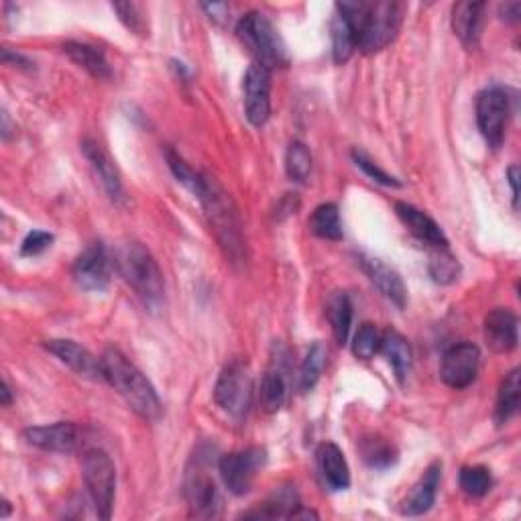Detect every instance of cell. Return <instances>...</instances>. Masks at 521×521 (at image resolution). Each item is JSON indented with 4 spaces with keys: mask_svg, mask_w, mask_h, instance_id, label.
<instances>
[{
    "mask_svg": "<svg viewBox=\"0 0 521 521\" xmlns=\"http://www.w3.org/2000/svg\"><path fill=\"white\" fill-rule=\"evenodd\" d=\"M245 114L253 127H263L271 117V70L251 64L243 80Z\"/></svg>",
    "mask_w": 521,
    "mask_h": 521,
    "instance_id": "4fadbf2b",
    "label": "cell"
},
{
    "mask_svg": "<svg viewBox=\"0 0 521 521\" xmlns=\"http://www.w3.org/2000/svg\"><path fill=\"white\" fill-rule=\"evenodd\" d=\"M9 129H11V119H9V112L5 110L3 112V139L5 141H9V133H11Z\"/></svg>",
    "mask_w": 521,
    "mask_h": 521,
    "instance_id": "f6af8a7d",
    "label": "cell"
},
{
    "mask_svg": "<svg viewBox=\"0 0 521 521\" xmlns=\"http://www.w3.org/2000/svg\"><path fill=\"white\" fill-rule=\"evenodd\" d=\"M481 367V351L473 342H458L444 353L440 365L442 381L452 389H467L475 383Z\"/></svg>",
    "mask_w": 521,
    "mask_h": 521,
    "instance_id": "8fae6325",
    "label": "cell"
},
{
    "mask_svg": "<svg viewBox=\"0 0 521 521\" xmlns=\"http://www.w3.org/2000/svg\"><path fill=\"white\" fill-rule=\"evenodd\" d=\"M253 399V377L249 365L241 359L230 361L218 375L214 385V401L218 408L235 420L249 414Z\"/></svg>",
    "mask_w": 521,
    "mask_h": 521,
    "instance_id": "52a82bcc",
    "label": "cell"
},
{
    "mask_svg": "<svg viewBox=\"0 0 521 521\" xmlns=\"http://www.w3.org/2000/svg\"><path fill=\"white\" fill-rule=\"evenodd\" d=\"M326 359H328L326 346L322 342H314L306 353V359L302 361L300 375H298V389L302 393H308L316 387V383L320 381V375L326 367Z\"/></svg>",
    "mask_w": 521,
    "mask_h": 521,
    "instance_id": "4dcf8cb0",
    "label": "cell"
},
{
    "mask_svg": "<svg viewBox=\"0 0 521 521\" xmlns=\"http://www.w3.org/2000/svg\"><path fill=\"white\" fill-rule=\"evenodd\" d=\"M353 161L357 163V167H361L365 171V176H369L373 182L381 184V186H387V188H399L401 182L393 176H389V173L385 169H381L367 153L355 149L353 151Z\"/></svg>",
    "mask_w": 521,
    "mask_h": 521,
    "instance_id": "74e56055",
    "label": "cell"
},
{
    "mask_svg": "<svg viewBox=\"0 0 521 521\" xmlns=\"http://www.w3.org/2000/svg\"><path fill=\"white\" fill-rule=\"evenodd\" d=\"M25 440L45 452L70 454L78 448V428L72 422H57L51 426H33L23 432Z\"/></svg>",
    "mask_w": 521,
    "mask_h": 521,
    "instance_id": "e0dca14e",
    "label": "cell"
},
{
    "mask_svg": "<svg viewBox=\"0 0 521 521\" xmlns=\"http://www.w3.org/2000/svg\"><path fill=\"white\" fill-rule=\"evenodd\" d=\"M112 265L108 259V253L102 245H92L86 249L74 263L72 275L84 292H104L110 283Z\"/></svg>",
    "mask_w": 521,
    "mask_h": 521,
    "instance_id": "5bb4252c",
    "label": "cell"
},
{
    "mask_svg": "<svg viewBox=\"0 0 521 521\" xmlns=\"http://www.w3.org/2000/svg\"><path fill=\"white\" fill-rule=\"evenodd\" d=\"M519 369H513L505 379L501 381L497 403H495V424L505 426L519 410V397H521V381H519Z\"/></svg>",
    "mask_w": 521,
    "mask_h": 521,
    "instance_id": "4316f807",
    "label": "cell"
},
{
    "mask_svg": "<svg viewBox=\"0 0 521 521\" xmlns=\"http://www.w3.org/2000/svg\"><path fill=\"white\" fill-rule=\"evenodd\" d=\"M379 346H381V334H379L377 326L365 322L353 340L355 357L361 361H371L379 353Z\"/></svg>",
    "mask_w": 521,
    "mask_h": 521,
    "instance_id": "8d00e7d4",
    "label": "cell"
},
{
    "mask_svg": "<svg viewBox=\"0 0 521 521\" xmlns=\"http://www.w3.org/2000/svg\"><path fill=\"white\" fill-rule=\"evenodd\" d=\"M82 153L88 159L90 167L94 169L96 178L100 180L106 196L114 202V204H125V188H123V180L119 167L114 165V161L110 159V155L94 141L86 139L82 143Z\"/></svg>",
    "mask_w": 521,
    "mask_h": 521,
    "instance_id": "9a60e30c",
    "label": "cell"
},
{
    "mask_svg": "<svg viewBox=\"0 0 521 521\" xmlns=\"http://www.w3.org/2000/svg\"><path fill=\"white\" fill-rule=\"evenodd\" d=\"M507 180H509V186H511L513 206L517 208V200H519V190H517V184H519V167H517V165H511V167H509V171H507Z\"/></svg>",
    "mask_w": 521,
    "mask_h": 521,
    "instance_id": "b9f144b4",
    "label": "cell"
},
{
    "mask_svg": "<svg viewBox=\"0 0 521 521\" xmlns=\"http://www.w3.org/2000/svg\"><path fill=\"white\" fill-rule=\"evenodd\" d=\"M196 198L204 206L210 230L214 233V239L222 249L224 257L233 265L245 263L247 247L243 237V224L230 194L212 176L204 173L202 190Z\"/></svg>",
    "mask_w": 521,
    "mask_h": 521,
    "instance_id": "7a4b0ae2",
    "label": "cell"
},
{
    "mask_svg": "<svg viewBox=\"0 0 521 521\" xmlns=\"http://www.w3.org/2000/svg\"><path fill=\"white\" fill-rule=\"evenodd\" d=\"M267 452L263 448H247L239 452H230L220 456L218 473L222 477L224 487L241 497L253 489L257 473L265 467Z\"/></svg>",
    "mask_w": 521,
    "mask_h": 521,
    "instance_id": "30bf717a",
    "label": "cell"
},
{
    "mask_svg": "<svg viewBox=\"0 0 521 521\" xmlns=\"http://www.w3.org/2000/svg\"><path fill=\"white\" fill-rule=\"evenodd\" d=\"M493 487V477L487 467H465L460 471V489L473 499L485 497Z\"/></svg>",
    "mask_w": 521,
    "mask_h": 521,
    "instance_id": "e575fe53",
    "label": "cell"
},
{
    "mask_svg": "<svg viewBox=\"0 0 521 521\" xmlns=\"http://www.w3.org/2000/svg\"><path fill=\"white\" fill-rule=\"evenodd\" d=\"M45 349L60 359L64 365H68L74 373H78L80 377L92 379V381H100L102 377V365L100 359H96L90 351H86L84 346H80L74 340H66V338H57V340H47Z\"/></svg>",
    "mask_w": 521,
    "mask_h": 521,
    "instance_id": "2e32d148",
    "label": "cell"
},
{
    "mask_svg": "<svg viewBox=\"0 0 521 521\" xmlns=\"http://www.w3.org/2000/svg\"><path fill=\"white\" fill-rule=\"evenodd\" d=\"M208 454L210 450L206 454L196 450L184 477V497L188 501L192 515L196 517H218L222 509V497L218 493L214 479L208 473L210 469V460L206 458Z\"/></svg>",
    "mask_w": 521,
    "mask_h": 521,
    "instance_id": "ba28073f",
    "label": "cell"
},
{
    "mask_svg": "<svg viewBox=\"0 0 521 521\" xmlns=\"http://www.w3.org/2000/svg\"><path fill=\"white\" fill-rule=\"evenodd\" d=\"M53 243V235L45 233V230H33L29 233L21 245V255L23 257H35L41 255L43 251H47Z\"/></svg>",
    "mask_w": 521,
    "mask_h": 521,
    "instance_id": "ab89813d",
    "label": "cell"
},
{
    "mask_svg": "<svg viewBox=\"0 0 521 521\" xmlns=\"http://www.w3.org/2000/svg\"><path fill=\"white\" fill-rule=\"evenodd\" d=\"M485 9H487L485 3H456L452 7L454 35L467 49H477L481 43Z\"/></svg>",
    "mask_w": 521,
    "mask_h": 521,
    "instance_id": "44dd1931",
    "label": "cell"
},
{
    "mask_svg": "<svg viewBox=\"0 0 521 521\" xmlns=\"http://www.w3.org/2000/svg\"><path fill=\"white\" fill-rule=\"evenodd\" d=\"M82 477L96 515L100 519H110L114 493H117V469H114L112 458L100 448L88 450L82 458Z\"/></svg>",
    "mask_w": 521,
    "mask_h": 521,
    "instance_id": "8992f818",
    "label": "cell"
},
{
    "mask_svg": "<svg viewBox=\"0 0 521 521\" xmlns=\"http://www.w3.org/2000/svg\"><path fill=\"white\" fill-rule=\"evenodd\" d=\"M64 53L70 57V60L80 66L82 70H86L92 78L96 80H110L112 70L108 66L106 55L90 45V43H82V41H66L64 43Z\"/></svg>",
    "mask_w": 521,
    "mask_h": 521,
    "instance_id": "d4e9b609",
    "label": "cell"
},
{
    "mask_svg": "<svg viewBox=\"0 0 521 521\" xmlns=\"http://www.w3.org/2000/svg\"><path fill=\"white\" fill-rule=\"evenodd\" d=\"M310 230L320 237V239H326V241H340L344 235H342V222H340V214H338V208L336 204H320L312 216H310V222H308Z\"/></svg>",
    "mask_w": 521,
    "mask_h": 521,
    "instance_id": "f546056e",
    "label": "cell"
},
{
    "mask_svg": "<svg viewBox=\"0 0 521 521\" xmlns=\"http://www.w3.org/2000/svg\"><path fill=\"white\" fill-rule=\"evenodd\" d=\"M300 507V497L294 487H279L257 511L245 517H287L292 519L294 511Z\"/></svg>",
    "mask_w": 521,
    "mask_h": 521,
    "instance_id": "f1b7e54d",
    "label": "cell"
},
{
    "mask_svg": "<svg viewBox=\"0 0 521 521\" xmlns=\"http://www.w3.org/2000/svg\"><path fill=\"white\" fill-rule=\"evenodd\" d=\"M440 479H442V462H434V465L428 467L424 477L414 485L410 495L401 501V509H399L401 515L418 517L428 513L436 503Z\"/></svg>",
    "mask_w": 521,
    "mask_h": 521,
    "instance_id": "7402d4cb",
    "label": "cell"
},
{
    "mask_svg": "<svg viewBox=\"0 0 521 521\" xmlns=\"http://www.w3.org/2000/svg\"><path fill=\"white\" fill-rule=\"evenodd\" d=\"M428 271L436 283L448 285L458 279V259L448 249H434Z\"/></svg>",
    "mask_w": 521,
    "mask_h": 521,
    "instance_id": "d590c367",
    "label": "cell"
},
{
    "mask_svg": "<svg viewBox=\"0 0 521 521\" xmlns=\"http://www.w3.org/2000/svg\"><path fill=\"white\" fill-rule=\"evenodd\" d=\"M330 37H332V60L334 64L342 66L353 57L357 49V35L353 25L349 23L342 13L336 11L332 23H330Z\"/></svg>",
    "mask_w": 521,
    "mask_h": 521,
    "instance_id": "484cf974",
    "label": "cell"
},
{
    "mask_svg": "<svg viewBox=\"0 0 521 521\" xmlns=\"http://www.w3.org/2000/svg\"><path fill=\"white\" fill-rule=\"evenodd\" d=\"M202 9H204V11L210 15V19H214V21L224 19L220 13H226V11H228L226 5H216V3H212V5H202Z\"/></svg>",
    "mask_w": 521,
    "mask_h": 521,
    "instance_id": "7bdbcfd3",
    "label": "cell"
},
{
    "mask_svg": "<svg viewBox=\"0 0 521 521\" xmlns=\"http://www.w3.org/2000/svg\"><path fill=\"white\" fill-rule=\"evenodd\" d=\"M117 267L147 308L157 310L163 304V273L149 249H145L141 243H127L117 255Z\"/></svg>",
    "mask_w": 521,
    "mask_h": 521,
    "instance_id": "277c9868",
    "label": "cell"
},
{
    "mask_svg": "<svg viewBox=\"0 0 521 521\" xmlns=\"http://www.w3.org/2000/svg\"><path fill=\"white\" fill-rule=\"evenodd\" d=\"M485 340L493 353H511L519 342L517 316L507 308H495L489 312L485 318Z\"/></svg>",
    "mask_w": 521,
    "mask_h": 521,
    "instance_id": "ffe728a7",
    "label": "cell"
},
{
    "mask_svg": "<svg viewBox=\"0 0 521 521\" xmlns=\"http://www.w3.org/2000/svg\"><path fill=\"white\" fill-rule=\"evenodd\" d=\"M287 389H289V353L281 342H275L271 349L269 367L259 387L261 408L267 414L279 412L287 399Z\"/></svg>",
    "mask_w": 521,
    "mask_h": 521,
    "instance_id": "7c38bea8",
    "label": "cell"
},
{
    "mask_svg": "<svg viewBox=\"0 0 521 521\" xmlns=\"http://www.w3.org/2000/svg\"><path fill=\"white\" fill-rule=\"evenodd\" d=\"M511 114V98L505 88L491 86L477 96V125L491 149H499L505 139Z\"/></svg>",
    "mask_w": 521,
    "mask_h": 521,
    "instance_id": "9c48e42d",
    "label": "cell"
},
{
    "mask_svg": "<svg viewBox=\"0 0 521 521\" xmlns=\"http://www.w3.org/2000/svg\"><path fill=\"white\" fill-rule=\"evenodd\" d=\"M355 29L357 49L365 55L379 53L399 33L401 5L397 3H338L334 7Z\"/></svg>",
    "mask_w": 521,
    "mask_h": 521,
    "instance_id": "3957f363",
    "label": "cell"
},
{
    "mask_svg": "<svg viewBox=\"0 0 521 521\" xmlns=\"http://www.w3.org/2000/svg\"><path fill=\"white\" fill-rule=\"evenodd\" d=\"M379 353H383V357L391 365L397 381L403 385L405 377L410 375V369H412V346H410V342L405 340L397 330H387L385 334H381Z\"/></svg>",
    "mask_w": 521,
    "mask_h": 521,
    "instance_id": "cb8c5ba5",
    "label": "cell"
},
{
    "mask_svg": "<svg viewBox=\"0 0 521 521\" xmlns=\"http://www.w3.org/2000/svg\"><path fill=\"white\" fill-rule=\"evenodd\" d=\"M100 365L104 381L127 401L139 418L157 422L163 416V405L155 387L119 349H106L100 357Z\"/></svg>",
    "mask_w": 521,
    "mask_h": 521,
    "instance_id": "6da1fadb",
    "label": "cell"
},
{
    "mask_svg": "<svg viewBox=\"0 0 521 521\" xmlns=\"http://www.w3.org/2000/svg\"><path fill=\"white\" fill-rule=\"evenodd\" d=\"M165 159H167V165H169L171 173H173V176H176V180H178L182 186H186L194 196H198L200 190H202L204 173L194 171L173 149H167V151H165Z\"/></svg>",
    "mask_w": 521,
    "mask_h": 521,
    "instance_id": "836d02e7",
    "label": "cell"
},
{
    "mask_svg": "<svg viewBox=\"0 0 521 521\" xmlns=\"http://www.w3.org/2000/svg\"><path fill=\"white\" fill-rule=\"evenodd\" d=\"M285 171L292 182L304 184L312 173V153L306 143L292 141L285 153Z\"/></svg>",
    "mask_w": 521,
    "mask_h": 521,
    "instance_id": "1f68e13d",
    "label": "cell"
},
{
    "mask_svg": "<svg viewBox=\"0 0 521 521\" xmlns=\"http://www.w3.org/2000/svg\"><path fill=\"white\" fill-rule=\"evenodd\" d=\"M361 454H363L365 465L375 471L389 469L397 462V450L393 448V444H389L387 440L377 438V436L363 440Z\"/></svg>",
    "mask_w": 521,
    "mask_h": 521,
    "instance_id": "d6a6232c",
    "label": "cell"
},
{
    "mask_svg": "<svg viewBox=\"0 0 521 521\" xmlns=\"http://www.w3.org/2000/svg\"><path fill=\"white\" fill-rule=\"evenodd\" d=\"M499 15L507 23H517L521 17V5L519 3H505L499 7Z\"/></svg>",
    "mask_w": 521,
    "mask_h": 521,
    "instance_id": "60d3db41",
    "label": "cell"
},
{
    "mask_svg": "<svg viewBox=\"0 0 521 521\" xmlns=\"http://www.w3.org/2000/svg\"><path fill=\"white\" fill-rule=\"evenodd\" d=\"M326 316L330 320L332 334H334L336 342L338 344L349 342V334H351V326H353V304H351V298L346 296L344 292L334 294L330 298L328 306H326Z\"/></svg>",
    "mask_w": 521,
    "mask_h": 521,
    "instance_id": "83f0119b",
    "label": "cell"
},
{
    "mask_svg": "<svg viewBox=\"0 0 521 521\" xmlns=\"http://www.w3.org/2000/svg\"><path fill=\"white\" fill-rule=\"evenodd\" d=\"M11 387H9V381L5 379L3 381V405H5V408H9V405H11Z\"/></svg>",
    "mask_w": 521,
    "mask_h": 521,
    "instance_id": "ee69618b",
    "label": "cell"
},
{
    "mask_svg": "<svg viewBox=\"0 0 521 521\" xmlns=\"http://www.w3.org/2000/svg\"><path fill=\"white\" fill-rule=\"evenodd\" d=\"M359 263H361V269L371 279V283L391 304H395L399 310L405 308V302H408V289H405V283L395 269H391L383 261H379L375 257H367V255H359Z\"/></svg>",
    "mask_w": 521,
    "mask_h": 521,
    "instance_id": "ac0fdd59",
    "label": "cell"
},
{
    "mask_svg": "<svg viewBox=\"0 0 521 521\" xmlns=\"http://www.w3.org/2000/svg\"><path fill=\"white\" fill-rule=\"evenodd\" d=\"M395 212H397L399 220L405 226H408V230L418 241L426 243L432 249H448V239L444 235V230L424 210H420V208H416L412 204L397 202L395 204Z\"/></svg>",
    "mask_w": 521,
    "mask_h": 521,
    "instance_id": "d6986e66",
    "label": "cell"
},
{
    "mask_svg": "<svg viewBox=\"0 0 521 521\" xmlns=\"http://www.w3.org/2000/svg\"><path fill=\"white\" fill-rule=\"evenodd\" d=\"M318 471L332 491H346L351 487V469L342 450L334 442H322L316 450Z\"/></svg>",
    "mask_w": 521,
    "mask_h": 521,
    "instance_id": "603a6c76",
    "label": "cell"
},
{
    "mask_svg": "<svg viewBox=\"0 0 521 521\" xmlns=\"http://www.w3.org/2000/svg\"><path fill=\"white\" fill-rule=\"evenodd\" d=\"M112 11L119 15V19H121V23L129 29V31H133V33H139V35H145V19H143V15H141V9L137 7V5H133V3H117V5H112Z\"/></svg>",
    "mask_w": 521,
    "mask_h": 521,
    "instance_id": "f35d334b",
    "label": "cell"
},
{
    "mask_svg": "<svg viewBox=\"0 0 521 521\" xmlns=\"http://www.w3.org/2000/svg\"><path fill=\"white\" fill-rule=\"evenodd\" d=\"M237 37L255 57V64L269 70L285 68L289 64V53L281 35L263 13L251 11L243 15L237 23Z\"/></svg>",
    "mask_w": 521,
    "mask_h": 521,
    "instance_id": "5b68a950",
    "label": "cell"
}]
</instances>
